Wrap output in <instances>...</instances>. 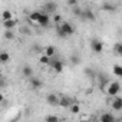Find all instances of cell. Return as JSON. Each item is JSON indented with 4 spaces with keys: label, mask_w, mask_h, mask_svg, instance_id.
Instances as JSON below:
<instances>
[{
    "label": "cell",
    "mask_w": 122,
    "mask_h": 122,
    "mask_svg": "<svg viewBox=\"0 0 122 122\" xmlns=\"http://www.w3.org/2000/svg\"><path fill=\"white\" fill-rule=\"evenodd\" d=\"M75 29L69 22H60V26L57 27V36L59 37H65V36H71L73 35Z\"/></svg>",
    "instance_id": "cell-1"
},
{
    "label": "cell",
    "mask_w": 122,
    "mask_h": 122,
    "mask_svg": "<svg viewBox=\"0 0 122 122\" xmlns=\"http://www.w3.org/2000/svg\"><path fill=\"white\" fill-rule=\"evenodd\" d=\"M121 91V85L118 82H109L108 83V88H106V93L111 95V96H118Z\"/></svg>",
    "instance_id": "cell-2"
},
{
    "label": "cell",
    "mask_w": 122,
    "mask_h": 122,
    "mask_svg": "<svg viewBox=\"0 0 122 122\" xmlns=\"http://www.w3.org/2000/svg\"><path fill=\"white\" fill-rule=\"evenodd\" d=\"M50 66H52V69L56 73H62L63 69H65L63 62H62V60H59V59H50Z\"/></svg>",
    "instance_id": "cell-3"
},
{
    "label": "cell",
    "mask_w": 122,
    "mask_h": 122,
    "mask_svg": "<svg viewBox=\"0 0 122 122\" xmlns=\"http://www.w3.org/2000/svg\"><path fill=\"white\" fill-rule=\"evenodd\" d=\"M91 47H92V50H93L95 53H101V52L103 50V43H102L99 39H93V40L91 42Z\"/></svg>",
    "instance_id": "cell-4"
},
{
    "label": "cell",
    "mask_w": 122,
    "mask_h": 122,
    "mask_svg": "<svg viewBox=\"0 0 122 122\" xmlns=\"http://www.w3.org/2000/svg\"><path fill=\"white\" fill-rule=\"evenodd\" d=\"M43 9H45L43 13H46V15H47V13H55V12L57 10V5L53 3V2H47V3H45Z\"/></svg>",
    "instance_id": "cell-5"
},
{
    "label": "cell",
    "mask_w": 122,
    "mask_h": 122,
    "mask_svg": "<svg viewBox=\"0 0 122 122\" xmlns=\"http://www.w3.org/2000/svg\"><path fill=\"white\" fill-rule=\"evenodd\" d=\"M82 19H85V20H95L96 19V16H95V13L91 10V9H85V10H82V16H81Z\"/></svg>",
    "instance_id": "cell-6"
},
{
    "label": "cell",
    "mask_w": 122,
    "mask_h": 122,
    "mask_svg": "<svg viewBox=\"0 0 122 122\" xmlns=\"http://www.w3.org/2000/svg\"><path fill=\"white\" fill-rule=\"evenodd\" d=\"M49 23H50V17H49V15L42 13L40 19L37 20V25H39V26H42V27H47V26H49Z\"/></svg>",
    "instance_id": "cell-7"
},
{
    "label": "cell",
    "mask_w": 122,
    "mask_h": 122,
    "mask_svg": "<svg viewBox=\"0 0 122 122\" xmlns=\"http://www.w3.org/2000/svg\"><path fill=\"white\" fill-rule=\"evenodd\" d=\"M46 102L50 105V106H57L59 105V98L55 95V93H49L46 96Z\"/></svg>",
    "instance_id": "cell-8"
},
{
    "label": "cell",
    "mask_w": 122,
    "mask_h": 122,
    "mask_svg": "<svg viewBox=\"0 0 122 122\" xmlns=\"http://www.w3.org/2000/svg\"><path fill=\"white\" fill-rule=\"evenodd\" d=\"M75 102L71 99V98H60L59 99V106H62V108H71Z\"/></svg>",
    "instance_id": "cell-9"
},
{
    "label": "cell",
    "mask_w": 122,
    "mask_h": 122,
    "mask_svg": "<svg viewBox=\"0 0 122 122\" xmlns=\"http://www.w3.org/2000/svg\"><path fill=\"white\" fill-rule=\"evenodd\" d=\"M99 122H116V119H115V116L111 112H105V113H102Z\"/></svg>",
    "instance_id": "cell-10"
},
{
    "label": "cell",
    "mask_w": 122,
    "mask_h": 122,
    "mask_svg": "<svg viewBox=\"0 0 122 122\" xmlns=\"http://www.w3.org/2000/svg\"><path fill=\"white\" fill-rule=\"evenodd\" d=\"M112 108L115 109V111H122V98L121 96H115V99H113V102H112Z\"/></svg>",
    "instance_id": "cell-11"
},
{
    "label": "cell",
    "mask_w": 122,
    "mask_h": 122,
    "mask_svg": "<svg viewBox=\"0 0 122 122\" xmlns=\"http://www.w3.org/2000/svg\"><path fill=\"white\" fill-rule=\"evenodd\" d=\"M30 86L33 88V89H39V88H42L43 86V82L39 79V78H30Z\"/></svg>",
    "instance_id": "cell-12"
},
{
    "label": "cell",
    "mask_w": 122,
    "mask_h": 122,
    "mask_svg": "<svg viewBox=\"0 0 122 122\" xmlns=\"http://www.w3.org/2000/svg\"><path fill=\"white\" fill-rule=\"evenodd\" d=\"M42 13H43V12H39V10H35V12H32V13L29 15V20H30V22H33V23H37V20L40 19Z\"/></svg>",
    "instance_id": "cell-13"
},
{
    "label": "cell",
    "mask_w": 122,
    "mask_h": 122,
    "mask_svg": "<svg viewBox=\"0 0 122 122\" xmlns=\"http://www.w3.org/2000/svg\"><path fill=\"white\" fill-rule=\"evenodd\" d=\"M55 53H56V47L53 46V45H49V46H46L45 47V55L47 56V57H53L55 56Z\"/></svg>",
    "instance_id": "cell-14"
},
{
    "label": "cell",
    "mask_w": 122,
    "mask_h": 122,
    "mask_svg": "<svg viewBox=\"0 0 122 122\" xmlns=\"http://www.w3.org/2000/svg\"><path fill=\"white\" fill-rule=\"evenodd\" d=\"M16 25H17V20H16V19H10V20L3 22V26H5V29H6V30H12Z\"/></svg>",
    "instance_id": "cell-15"
},
{
    "label": "cell",
    "mask_w": 122,
    "mask_h": 122,
    "mask_svg": "<svg viewBox=\"0 0 122 122\" xmlns=\"http://www.w3.org/2000/svg\"><path fill=\"white\" fill-rule=\"evenodd\" d=\"M22 72H23V75H25L26 78H29V79H30V78L33 76V69H32V68H30L29 65L23 66V71H22Z\"/></svg>",
    "instance_id": "cell-16"
},
{
    "label": "cell",
    "mask_w": 122,
    "mask_h": 122,
    "mask_svg": "<svg viewBox=\"0 0 122 122\" xmlns=\"http://www.w3.org/2000/svg\"><path fill=\"white\" fill-rule=\"evenodd\" d=\"M10 59V55L7 52H0V63H7Z\"/></svg>",
    "instance_id": "cell-17"
},
{
    "label": "cell",
    "mask_w": 122,
    "mask_h": 122,
    "mask_svg": "<svg viewBox=\"0 0 122 122\" xmlns=\"http://www.w3.org/2000/svg\"><path fill=\"white\" fill-rule=\"evenodd\" d=\"M102 9L106 10V12H115V10H116V6L112 5V3H103V5H102Z\"/></svg>",
    "instance_id": "cell-18"
},
{
    "label": "cell",
    "mask_w": 122,
    "mask_h": 122,
    "mask_svg": "<svg viewBox=\"0 0 122 122\" xmlns=\"http://www.w3.org/2000/svg\"><path fill=\"white\" fill-rule=\"evenodd\" d=\"M2 17H3V20L6 22V20H10V19H13V16H12V12L10 10H5L3 13H2Z\"/></svg>",
    "instance_id": "cell-19"
},
{
    "label": "cell",
    "mask_w": 122,
    "mask_h": 122,
    "mask_svg": "<svg viewBox=\"0 0 122 122\" xmlns=\"http://www.w3.org/2000/svg\"><path fill=\"white\" fill-rule=\"evenodd\" d=\"M113 73L116 76H122V66L121 65H115L113 66Z\"/></svg>",
    "instance_id": "cell-20"
},
{
    "label": "cell",
    "mask_w": 122,
    "mask_h": 122,
    "mask_svg": "<svg viewBox=\"0 0 122 122\" xmlns=\"http://www.w3.org/2000/svg\"><path fill=\"white\" fill-rule=\"evenodd\" d=\"M45 122H59V118L56 115H47L46 119H45Z\"/></svg>",
    "instance_id": "cell-21"
},
{
    "label": "cell",
    "mask_w": 122,
    "mask_h": 122,
    "mask_svg": "<svg viewBox=\"0 0 122 122\" xmlns=\"http://www.w3.org/2000/svg\"><path fill=\"white\" fill-rule=\"evenodd\" d=\"M39 60H40V63H43V65H49L50 63V57H47L46 55H42Z\"/></svg>",
    "instance_id": "cell-22"
},
{
    "label": "cell",
    "mask_w": 122,
    "mask_h": 122,
    "mask_svg": "<svg viewBox=\"0 0 122 122\" xmlns=\"http://www.w3.org/2000/svg\"><path fill=\"white\" fill-rule=\"evenodd\" d=\"M20 33H22V35H26V36H27V35H32V29L27 27V26H23V27L20 29Z\"/></svg>",
    "instance_id": "cell-23"
},
{
    "label": "cell",
    "mask_w": 122,
    "mask_h": 122,
    "mask_svg": "<svg viewBox=\"0 0 122 122\" xmlns=\"http://www.w3.org/2000/svg\"><path fill=\"white\" fill-rule=\"evenodd\" d=\"M5 39H9V40L15 39V33L12 30H5Z\"/></svg>",
    "instance_id": "cell-24"
},
{
    "label": "cell",
    "mask_w": 122,
    "mask_h": 122,
    "mask_svg": "<svg viewBox=\"0 0 122 122\" xmlns=\"http://www.w3.org/2000/svg\"><path fill=\"white\" fill-rule=\"evenodd\" d=\"M113 49H115V52H116L118 55H122V45H121V43H115Z\"/></svg>",
    "instance_id": "cell-25"
},
{
    "label": "cell",
    "mask_w": 122,
    "mask_h": 122,
    "mask_svg": "<svg viewBox=\"0 0 122 122\" xmlns=\"http://www.w3.org/2000/svg\"><path fill=\"white\" fill-rule=\"evenodd\" d=\"M71 111H72L73 113H79V111H81V108H79V105H78V103L75 102V103H73V105L71 106Z\"/></svg>",
    "instance_id": "cell-26"
},
{
    "label": "cell",
    "mask_w": 122,
    "mask_h": 122,
    "mask_svg": "<svg viewBox=\"0 0 122 122\" xmlns=\"http://www.w3.org/2000/svg\"><path fill=\"white\" fill-rule=\"evenodd\" d=\"M71 60H72V63H73V65H78V63L81 62V59H79V56H78V55H72Z\"/></svg>",
    "instance_id": "cell-27"
},
{
    "label": "cell",
    "mask_w": 122,
    "mask_h": 122,
    "mask_svg": "<svg viewBox=\"0 0 122 122\" xmlns=\"http://www.w3.org/2000/svg\"><path fill=\"white\" fill-rule=\"evenodd\" d=\"M73 15L81 17V16H82V9H81V7H75V9H73Z\"/></svg>",
    "instance_id": "cell-28"
},
{
    "label": "cell",
    "mask_w": 122,
    "mask_h": 122,
    "mask_svg": "<svg viewBox=\"0 0 122 122\" xmlns=\"http://www.w3.org/2000/svg\"><path fill=\"white\" fill-rule=\"evenodd\" d=\"M98 78H99V81H101V82H102L103 85H105V83H109V82H108V78H106L105 75H99Z\"/></svg>",
    "instance_id": "cell-29"
},
{
    "label": "cell",
    "mask_w": 122,
    "mask_h": 122,
    "mask_svg": "<svg viewBox=\"0 0 122 122\" xmlns=\"http://www.w3.org/2000/svg\"><path fill=\"white\" fill-rule=\"evenodd\" d=\"M68 5H69V6H75V7H78V5H79V3H78V0H69Z\"/></svg>",
    "instance_id": "cell-30"
},
{
    "label": "cell",
    "mask_w": 122,
    "mask_h": 122,
    "mask_svg": "<svg viewBox=\"0 0 122 122\" xmlns=\"http://www.w3.org/2000/svg\"><path fill=\"white\" fill-rule=\"evenodd\" d=\"M60 20H62V17H60L59 15H56V16H55V22H60Z\"/></svg>",
    "instance_id": "cell-31"
},
{
    "label": "cell",
    "mask_w": 122,
    "mask_h": 122,
    "mask_svg": "<svg viewBox=\"0 0 122 122\" xmlns=\"http://www.w3.org/2000/svg\"><path fill=\"white\" fill-rule=\"evenodd\" d=\"M3 101H5V96L2 95V92H0V102H3Z\"/></svg>",
    "instance_id": "cell-32"
},
{
    "label": "cell",
    "mask_w": 122,
    "mask_h": 122,
    "mask_svg": "<svg viewBox=\"0 0 122 122\" xmlns=\"http://www.w3.org/2000/svg\"><path fill=\"white\" fill-rule=\"evenodd\" d=\"M82 122H92V121H88V119H85V121H82Z\"/></svg>",
    "instance_id": "cell-33"
}]
</instances>
